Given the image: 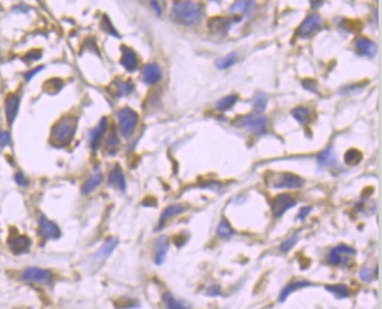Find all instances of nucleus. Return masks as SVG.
Returning a JSON list of instances; mask_svg holds the SVG:
<instances>
[{
  "label": "nucleus",
  "instance_id": "obj_1",
  "mask_svg": "<svg viewBox=\"0 0 382 309\" xmlns=\"http://www.w3.org/2000/svg\"><path fill=\"white\" fill-rule=\"evenodd\" d=\"M202 6L192 1H177L173 5L170 17L174 22L183 26H194L202 17Z\"/></svg>",
  "mask_w": 382,
  "mask_h": 309
},
{
  "label": "nucleus",
  "instance_id": "obj_2",
  "mask_svg": "<svg viewBox=\"0 0 382 309\" xmlns=\"http://www.w3.org/2000/svg\"><path fill=\"white\" fill-rule=\"evenodd\" d=\"M77 128V119L67 115L55 123L52 129V139L58 145H67L73 138Z\"/></svg>",
  "mask_w": 382,
  "mask_h": 309
},
{
  "label": "nucleus",
  "instance_id": "obj_3",
  "mask_svg": "<svg viewBox=\"0 0 382 309\" xmlns=\"http://www.w3.org/2000/svg\"><path fill=\"white\" fill-rule=\"evenodd\" d=\"M119 120V129L124 137H129L133 135L139 122V115L129 107H124L117 112Z\"/></svg>",
  "mask_w": 382,
  "mask_h": 309
},
{
  "label": "nucleus",
  "instance_id": "obj_4",
  "mask_svg": "<svg viewBox=\"0 0 382 309\" xmlns=\"http://www.w3.org/2000/svg\"><path fill=\"white\" fill-rule=\"evenodd\" d=\"M236 123L239 127L251 130L256 135H263L267 132L268 119L262 114H247L245 117L238 118Z\"/></svg>",
  "mask_w": 382,
  "mask_h": 309
},
{
  "label": "nucleus",
  "instance_id": "obj_5",
  "mask_svg": "<svg viewBox=\"0 0 382 309\" xmlns=\"http://www.w3.org/2000/svg\"><path fill=\"white\" fill-rule=\"evenodd\" d=\"M357 251L352 246L346 244H339L334 246L327 255V260L331 265L345 266L348 265L352 258L355 256Z\"/></svg>",
  "mask_w": 382,
  "mask_h": 309
},
{
  "label": "nucleus",
  "instance_id": "obj_6",
  "mask_svg": "<svg viewBox=\"0 0 382 309\" xmlns=\"http://www.w3.org/2000/svg\"><path fill=\"white\" fill-rule=\"evenodd\" d=\"M306 181L303 178L294 173H289V172H283V173H278L272 179L271 186L273 189H301L304 186Z\"/></svg>",
  "mask_w": 382,
  "mask_h": 309
},
{
  "label": "nucleus",
  "instance_id": "obj_7",
  "mask_svg": "<svg viewBox=\"0 0 382 309\" xmlns=\"http://www.w3.org/2000/svg\"><path fill=\"white\" fill-rule=\"evenodd\" d=\"M296 206V200L291 195L282 193L271 201V209L274 218H281L287 210Z\"/></svg>",
  "mask_w": 382,
  "mask_h": 309
},
{
  "label": "nucleus",
  "instance_id": "obj_8",
  "mask_svg": "<svg viewBox=\"0 0 382 309\" xmlns=\"http://www.w3.org/2000/svg\"><path fill=\"white\" fill-rule=\"evenodd\" d=\"M22 279L28 283L49 284L53 279V273L49 270L41 269V267L32 266L27 267L22 272Z\"/></svg>",
  "mask_w": 382,
  "mask_h": 309
},
{
  "label": "nucleus",
  "instance_id": "obj_9",
  "mask_svg": "<svg viewBox=\"0 0 382 309\" xmlns=\"http://www.w3.org/2000/svg\"><path fill=\"white\" fill-rule=\"evenodd\" d=\"M38 234L46 240H56L62 235L58 225L44 215H41L38 219Z\"/></svg>",
  "mask_w": 382,
  "mask_h": 309
},
{
  "label": "nucleus",
  "instance_id": "obj_10",
  "mask_svg": "<svg viewBox=\"0 0 382 309\" xmlns=\"http://www.w3.org/2000/svg\"><path fill=\"white\" fill-rule=\"evenodd\" d=\"M322 23H323V20L319 14L317 13L310 14L309 17L304 19V21L301 23L300 28L297 29L298 36L300 37L310 36V35L313 34V33L321 28Z\"/></svg>",
  "mask_w": 382,
  "mask_h": 309
},
{
  "label": "nucleus",
  "instance_id": "obj_11",
  "mask_svg": "<svg viewBox=\"0 0 382 309\" xmlns=\"http://www.w3.org/2000/svg\"><path fill=\"white\" fill-rule=\"evenodd\" d=\"M7 243L11 251L16 255H21L27 252L32 244L31 240L26 235H11L8 237Z\"/></svg>",
  "mask_w": 382,
  "mask_h": 309
},
{
  "label": "nucleus",
  "instance_id": "obj_12",
  "mask_svg": "<svg viewBox=\"0 0 382 309\" xmlns=\"http://www.w3.org/2000/svg\"><path fill=\"white\" fill-rule=\"evenodd\" d=\"M355 52L359 56H363V57H368L373 58L378 52V47L375 42H373L372 40L366 37H361L358 38L357 42H355Z\"/></svg>",
  "mask_w": 382,
  "mask_h": 309
},
{
  "label": "nucleus",
  "instance_id": "obj_13",
  "mask_svg": "<svg viewBox=\"0 0 382 309\" xmlns=\"http://www.w3.org/2000/svg\"><path fill=\"white\" fill-rule=\"evenodd\" d=\"M19 105L20 99L19 97L16 94H8L5 99V113H6V120L7 123L12 126L16 120L18 112H19Z\"/></svg>",
  "mask_w": 382,
  "mask_h": 309
},
{
  "label": "nucleus",
  "instance_id": "obj_14",
  "mask_svg": "<svg viewBox=\"0 0 382 309\" xmlns=\"http://www.w3.org/2000/svg\"><path fill=\"white\" fill-rule=\"evenodd\" d=\"M162 78V70L160 65L155 63H149L145 65L142 70V79L148 85H154L160 82Z\"/></svg>",
  "mask_w": 382,
  "mask_h": 309
},
{
  "label": "nucleus",
  "instance_id": "obj_15",
  "mask_svg": "<svg viewBox=\"0 0 382 309\" xmlns=\"http://www.w3.org/2000/svg\"><path fill=\"white\" fill-rule=\"evenodd\" d=\"M121 49H123V56H121L120 64L129 72H134L139 67L137 52L132 48H127V47H121Z\"/></svg>",
  "mask_w": 382,
  "mask_h": 309
},
{
  "label": "nucleus",
  "instance_id": "obj_16",
  "mask_svg": "<svg viewBox=\"0 0 382 309\" xmlns=\"http://www.w3.org/2000/svg\"><path fill=\"white\" fill-rule=\"evenodd\" d=\"M108 183L109 186L115 187V189H119L121 192L126 191V186H127L126 179H125V176H124V172L121 170L119 165H115L111 170V172H109Z\"/></svg>",
  "mask_w": 382,
  "mask_h": 309
},
{
  "label": "nucleus",
  "instance_id": "obj_17",
  "mask_svg": "<svg viewBox=\"0 0 382 309\" xmlns=\"http://www.w3.org/2000/svg\"><path fill=\"white\" fill-rule=\"evenodd\" d=\"M186 209V207L184 205H181V204H177V205H170V206H168L162 212L161 216H160V220L158 222V227L155 228V230H161L162 228L164 227V224L167 223V221L169 219L173 218L175 215H179V214L183 213L184 210Z\"/></svg>",
  "mask_w": 382,
  "mask_h": 309
},
{
  "label": "nucleus",
  "instance_id": "obj_18",
  "mask_svg": "<svg viewBox=\"0 0 382 309\" xmlns=\"http://www.w3.org/2000/svg\"><path fill=\"white\" fill-rule=\"evenodd\" d=\"M108 129V119L103 118L102 120L99 121V123L97 124L94 128L91 130L90 133V147L92 148L93 150H97V148L99 147L100 141H102L103 136Z\"/></svg>",
  "mask_w": 382,
  "mask_h": 309
},
{
  "label": "nucleus",
  "instance_id": "obj_19",
  "mask_svg": "<svg viewBox=\"0 0 382 309\" xmlns=\"http://www.w3.org/2000/svg\"><path fill=\"white\" fill-rule=\"evenodd\" d=\"M168 250H169V240H168L167 236L162 235L155 242V256H154V260H155V263L158 264V265H161L162 263H164Z\"/></svg>",
  "mask_w": 382,
  "mask_h": 309
},
{
  "label": "nucleus",
  "instance_id": "obj_20",
  "mask_svg": "<svg viewBox=\"0 0 382 309\" xmlns=\"http://www.w3.org/2000/svg\"><path fill=\"white\" fill-rule=\"evenodd\" d=\"M310 286H312V284L310 283V281H308V280H295V281H291V283L287 285V286L284 287L282 291H281L280 295H278V301L284 302V301H286V299L290 295V294H292L294 292H296V291L301 290V288H306V287H310Z\"/></svg>",
  "mask_w": 382,
  "mask_h": 309
},
{
  "label": "nucleus",
  "instance_id": "obj_21",
  "mask_svg": "<svg viewBox=\"0 0 382 309\" xmlns=\"http://www.w3.org/2000/svg\"><path fill=\"white\" fill-rule=\"evenodd\" d=\"M118 245V240L117 239H109L106 240L104 242V244H103L100 248L97 250L96 254H94V259L96 260H104L108 258L109 255L113 252V250L115 248H117Z\"/></svg>",
  "mask_w": 382,
  "mask_h": 309
},
{
  "label": "nucleus",
  "instance_id": "obj_22",
  "mask_svg": "<svg viewBox=\"0 0 382 309\" xmlns=\"http://www.w3.org/2000/svg\"><path fill=\"white\" fill-rule=\"evenodd\" d=\"M290 114H291V117L294 118L298 123L302 124V126H306V124L311 121V111H310L309 108H307V107H295L294 109H291Z\"/></svg>",
  "mask_w": 382,
  "mask_h": 309
},
{
  "label": "nucleus",
  "instance_id": "obj_23",
  "mask_svg": "<svg viewBox=\"0 0 382 309\" xmlns=\"http://www.w3.org/2000/svg\"><path fill=\"white\" fill-rule=\"evenodd\" d=\"M162 300H164V304L167 309H190V306L186 304V302L177 299L176 296H174L173 294L169 292L164 294Z\"/></svg>",
  "mask_w": 382,
  "mask_h": 309
},
{
  "label": "nucleus",
  "instance_id": "obj_24",
  "mask_svg": "<svg viewBox=\"0 0 382 309\" xmlns=\"http://www.w3.org/2000/svg\"><path fill=\"white\" fill-rule=\"evenodd\" d=\"M114 85H111L114 87V91L112 93L114 94V97H124L131 94L133 90H134V85L131 80H117L114 83Z\"/></svg>",
  "mask_w": 382,
  "mask_h": 309
},
{
  "label": "nucleus",
  "instance_id": "obj_25",
  "mask_svg": "<svg viewBox=\"0 0 382 309\" xmlns=\"http://www.w3.org/2000/svg\"><path fill=\"white\" fill-rule=\"evenodd\" d=\"M231 25H232L231 20L223 19V17H213L209 21L210 31L215 33H221V34H225L229 31Z\"/></svg>",
  "mask_w": 382,
  "mask_h": 309
},
{
  "label": "nucleus",
  "instance_id": "obj_26",
  "mask_svg": "<svg viewBox=\"0 0 382 309\" xmlns=\"http://www.w3.org/2000/svg\"><path fill=\"white\" fill-rule=\"evenodd\" d=\"M102 181H103L102 172H99V171L94 172L92 176L89 178V179L85 181L84 185H83V187H82L83 194H89V193L93 192L94 189H96L97 187L102 184Z\"/></svg>",
  "mask_w": 382,
  "mask_h": 309
},
{
  "label": "nucleus",
  "instance_id": "obj_27",
  "mask_svg": "<svg viewBox=\"0 0 382 309\" xmlns=\"http://www.w3.org/2000/svg\"><path fill=\"white\" fill-rule=\"evenodd\" d=\"M325 291L333 294L337 299H345L351 295V291L346 285L336 284V285H325Z\"/></svg>",
  "mask_w": 382,
  "mask_h": 309
},
{
  "label": "nucleus",
  "instance_id": "obj_28",
  "mask_svg": "<svg viewBox=\"0 0 382 309\" xmlns=\"http://www.w3.org/2000/svg\"><path fill=\"white\" fill-rule=\"evenodd\" d=\"M317 159H318L319 164L323 166H334L337 164V157L336 154H334L332 147L323 150L322 153L318 154Z\"/></svg>",
  "mask_w": 382,
  "mask_h": 309
},
{
  "label": "nucleus",
  "instance_id": "obj_29",
  "mask_svg": "<svg viewBox=\"0 0 382 309\" xmlns=\"http://www.w3.org/2000/svg\"><path fill=\"white\" fill-rule=\"evenodd\" d=\"M217 234L221 240H230L232 239L233 235H235V230L232 229V227H231L229 222H227L225 219H223L218 224Z\"/></svg>",
  "mask_w": 382,
  "mask_h": 309
},
{
  "label": "nucleus",
  "instance_id": "obj_30",
  "mask_svg": "<svg viewBox=\"0 0 382 309\" xmlns=\"http://www.w3.org/2000/svg\"><path fill=\"white\" fill-rule=\"evenodd\" d=\"M236 102H238V96H236V94H230V96L221 98V99L217 103V105H216V108L220 112L229 111L230 108H232V107L236 105Z\"/></svg>",
  "mask_w": 382,
  "mask_h": 309
},
{
  "label": "nucleus",
  "instance_id": "obj_31",
  "mask_svg": "<svg viewBox=\"0 0 382 309\" xmlns=\"http://www.w3.org/2000/svg\"><path fill=\"white\" fill-rule=\"evenodd\" d=\"M43 87L47 93L56 94L62 90V87H63V80L60 78H52L44 83Z\"/></svg>",
  "mask_w": 382,
  "mask_h": 309
},
{
  "label": "nucleus",
  "instance_id": "obj_32",
  "mask_svg": "<svg viewBox=\"0 0 382 309\" xmlns=\"http://www.w3.org/2000/svg\"><path fill=\"white\" fill-rule=\"evenodd\" d=\"M268 103V97L265 93H257L255 97L253 98V107L254 111L259 114H261L262 112L266 111Z\"/></svg>",
  "mask_w": 382,
  "mask_h": 309
},
{
  "label": "nucleus",
  "instance_id": "obj_33",
  "mask_svg": "<svg viewBox=\"0 0 382 309\" xmlns=\"http://www.w3.org/2000/svg\"><path fill=\"white\" fill-rule=\"evenodd\" d=\"M363 159V154L358 149H349L344 154V160L347 165H358Z\"/></svg>",
  "mask_w": 382,
  "mask_h": 309
},
{
  "label": "nucleus",
  "instance_id": "obj_34",
  "mask_svg": "<svg viewBox=\"0 0 382 309\" xmlns=\"http://www.w3.org/2000/svg\"><path fill=\"white\" fill-rule=\"evenodd\" d=\"M236 62V53L231 52V53H229V55H226V56H224V57L217 59L216 65H217V68L219 70H225V69H229L230 67H232Z\"/></svg>",
  "mask_w": 382,
  "mask_h": 309
},
{
  "label": "nucleus",
  "instance_id": "obj_35",
  "mask_svg": "<svg viewBox=\"0 0 382 309\" xmlns=\"http://www.w3.org/2000/svg\"><path fill=\"white\" fill-rule=\"evenodd\" d=\"M253 5H254L253 1H236L235 5L231 6L230 12L233 14H236V13L247 14L251 12Z\"/></svg>",
  "mask_w": 382,
  "mask_h": 309
},
{
  "label": "nucleus",
  "instance_id": "obj_36",
  "mask_svg": "<svg viewBox=\"0 0 382 309\" xmlns=\"http://www.w3.org/2000/svg\"><path fill=\"white\" fill-rule=\"evenodd\" d=\"M119 143L120 142L117 136V133H115L114 129H112V132L109 133V135L108 142H106V149L109 150V153H112V151H114L118 147H119Z\"/></svg>",
  "mask_w": 382,
  "mask_h": 309
},
{
  "label": "nucleus",
  "instance_id": "obj_37",
  "mask_svg": "<svg viewBox=\"0 0 382 309\" xmlns=\"http://www.w3.org/2000/svg\"><path fill=\"white\" fill-rule=\"evenodd\" d=\"M298 240V234H294L292 236H290L289 239H287L284 242H282V244L280 245V250L282 252H289L294 248L296 243Z\"/></svg>",
  "mask_w": 382,
  "mask_h": 309
},
{
  "label": "nucleus",
  "instance_id": "obj_38",
  "mask_svg": "<svg viewBox=\"0 0 382 309\" xmlns=\"http://www.w3.org/2000/svg\"><path fill=\"white\" fill-rule=\"evenodd\" d=\"M102 28L104 29L106 33H109L111 35H113L115 37H120V35L118 34V32L115 31V28L113 26H112L111 21H109V19L106 16L103 17V20H102Z\"/></svg>",
  "mask_w": 382,
  "mask_h": 309
},
{
  "label": "nucleus",
  "instance_id": "obj_39",
  "mask_svg": "<svg viewBox=\"0 0 382 309\" xmlns=\"http://www.w3.org/2000/svg\"><path fill=\"white\" fill-rule=\"evenodd\" d=\"M360 279L365 283H371L373 280V271L371 267L368 266H364L363 269L360 270Z\"/></svg>",
  "mask_w": 382,
  "mask_h": 309
},
{
  "label": "nucleus",
  "instance_id": "obj_40",
  "mask_svg": "<svg viewBox=\"0 0 382 309\" xmlns=\"http://www.w3.org/2000/svg\"><path fill=\"white\" fill-rule=\"evenodd\" d=\"M345 23H348L349 26H346V28L349 29V32H360L363 23L359 20H344Z\"/></svg>",
  "mask_w": 382,
  "mask_h": 309
},
{
  "label": "nucleus",
  "instance_id": "obj_41",
  "mask_svg": "<svg viewBox=\"0 0 382 309\" xmlns=\"http://www.w3.org/2000/svg\"><path fill=\"white\" fill-rule=\"evenodd\" d=\"M302 85H303V87L306 88V90L312 92V93H317V92H318V90H317V83L315 80L306 79L302 82Z\"/></svg>",
  "mask_w": 382,
  "mask_h": 309
},
{
  "label": "nucleus",
  "instance_id": "obj_42",
  "mask_svg": "<svg viewBox=\"0 0 382 309\" xmlns=\"http://www.w3.org/2000/svg\"><path fill=\"white\" fill-rule=\"evenodd\" d=\"M10 143H11L10 134H8L7 132H5V130L0 129V147L4 148Z\"/></svg>",
  "mask_w": 382,
  "mask_h": 309
},
{
  "label": "nucleus",
  "instance_id": "obj_43",
  "mask_svg": "<svg viewBox=\"0 0 382 309\" xmlns=\"http://www.w3.org/2000/svg\"><path fill=\"white\" fill-rule=\"evenodd\" d=\"M41 56H42V52H41V50H31V52H27V55L25 56V58L27 59V61H38V59L41 58Z\"/></svg>",
  "mask_w": 382,
  "mask_h": 309
},
{
  "label": "nucleus",
  "instance_id": "obj_44",
  "mask_svg": "<svg viewBox=\"0 0 382 309\" xmlns=\"http://www.w3.org/2000/svg\"><path fill=\"white\" fill-rule=\"evenodd\" d=\"M312 207L311 206H304L302 207L300 209V212L297 214V220H300V221H304V220L307 219V216L309 215V213L311 212Z\"/></svg>",
  "mask_w": 382,
  "mask_h": 309
},
{
  "label": "nucleus",
  "instance_id": "obj_45",
  "mask_svg": "<svg viewBox=\"0 0 382 309\" xmlns=\"http://www.w3.org/2000/svg\"><path fill=\"white\" fill-rule=\"evenodd\" d=\"M14 179H16L17 184L20 186H27L28 185V179L25 177V174L22 172H18V173L14 176Z\"/></svg>",
  "mask_w": 382,
  "mask_h": 309
},
{
  "label": "nucleus",
  "instance_id": "obj_46",
  "mask_svg": "<svg viewBox=\"0 0 382 309\" xmlns=\"http://www.w3.org/2000/svg\"><path fill=\"white\" fill-rule=\"evenodd\" d=\"M206 294H208L209 296H218L221 294V290L220 287H219V285H212V286H210L208 288Z\"/></svg>",
  "mask_w": 382,
  "mask_h": 309
},
{
  "label": "nucleus",
  "instance_id": "obj_47",
  "mask_svg": "<svg viewBox=\"0 0 382 309\" xmlns=\"http://www.w3.org/2000/svg\"><path fill=\"white\" fill-rule=\"evenodd\" d=\"M43 68H44V67H37L36 69H34V70H31V71H29V72L26 73V75H25V77H26V80H31L32 78H33V77H34L35 75H36L37 72H40V71L42 70Z\"/></svg>",
  "mask_w": 382,
  "mask_h": 309
},
{
  "label": "nucleus",
  "instance_id": "obj_48",
  "mask_svg": "<svg viewBox=\"0 0 382 309\" xmlns=\"http://www.w3.org/2000/svg\"><path fill=\"white\" fill-rule=\"evenodd\" d=\"M149 4L154 8V11L156 12V14H158L159 17H161L162 16V8H161V6H160L159 2L158 1H149Z\"/></svg>",
  "mask_w": 382,
  "mask_h": 309
},
{
  "label": "nucleus",
  "instance_id": "obj_49",
  "mask_svg": "<svg viewBox=\"0 0 382 309\" xmlns=\"http://www.w3.org/2000/svg\"><path fill=\"white\" fill-rule=\"evenodd\" d=\"M185 240H186L185 239H183V235H179V236L175 239V244L177 246H182L185 243Z\"/></svg>",
  "mask_w": 382,
  "mask_h": 309
}]
</instances>
